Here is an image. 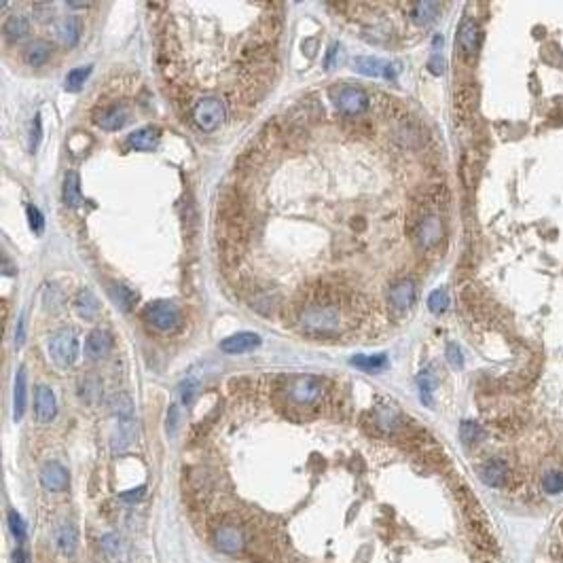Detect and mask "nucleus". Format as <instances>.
<instances>
[{"label":"nucleus","instance_id":"32","mask_svg":"<svg viewBox=\"0 0 563 563\" xmlns=\"http://www.w3.org/2000/svg\"><path fill=\"white\" fill-rule=\"evenodd\" d=\"M459 439H461L464 445H477V443H481L485 439V430L477 421L466 419V421H461V426H459Z\"/></svg>","mask_w":563,"mask_h":563},{"label":"nucleus","instance_id":"50","mask_svg":"<svg viewBox=\"0 0 563 563\" xmlns=\"http://www.w3.org/2000/svg\"><path fill=\"white\" fill-rule=\"evenodd\" d=\"M51 9H53V7H51L49 3H45V5H41V3H37V5H35V11H39L43 19L47 17V13H51Z\"/></svg>","mask_w":563,"mask_h":563},{"label":"nucleus","instance_id":"26","mask_svg":"<svg viewBox=\"0 0 563 563\" xmlns=\"http://www.w3.org/2000/svg\"><path fill=\"white\" fill-rule=\"evenodd\" d=\"M30 35V21L26 15H11L5 23V37L11 43H19Z\"/></svg>","mask_w":563,"mask_h":563},{"label":"nucleus","instance_id":"16","mask_svg":"<svg viewBox=\"0 0 563 563\" xmlns=\"http://www.w3.org/2000/svg\"><path fill=\"white\" fill-rule=\"evenodd\" d=\"M258 345H260V337L256 333H248V330H244V333H236V335H231L220 341V350L225 354H244V352H250Z\"/></svg>","mask_w":563,"mask_h":563},{"label":"nucleus","instance_id":"5","mask_svg":"<svg viewBox=\"0 0 563 563\" xmlns=\"http://www.w3.org/2000/svg\"><path fill=\"white\" fill-rule=\"evenodd\" d=\"M144 320L161 330V333H170L180 324V309L170 301H153L144 307Z\"/></svg>","mask_w":563,"mask_h":563},{"label":"nucleus","instance_id":"9","mask_svg":"<svg viewBox=\"0 0 563 563\" xmlns=\"http://www.w3.org/2000/svg\"><path fill=\"white\" fill-rule=\"evenodd\" d=\"M354 70L364 75V77H383V79H394L396 77V66L388 64L379 57H369V55H360L354 59Z\"/></svg>","mask_w":563,"mask_h":563},{"label":"nucleus","instance_id":"36","mask_svg":"<svg viewBox=\"0 0 563 563\" xmlns=\"http://www.w3.org/2000/svg\"><path fill=\"white\" fill-rule=\"evenodd\" d=\"M91 73V66H85V68H75L70 70L68 75H66V81H64V87L68 89V91H79L83 87V83L87 81Z\"/></svg>","mask_w":563,"mask_h":563},{"label":"nucleus","instance_id":"35","mask_svg":"<svg viewBox=\"0 0 563 563\" xmlns=\"http://www.w3.org/2000/svg\"><path fill=\"white\" fill-rule=\"evenodd\" d=\"M435 385H437V381H435V377L430 375V373H421L419 377H417V390H419V399H421V403L423 405H428V407H432V392H435Z\"/></svg>","mask_w":563,"mask_h":563},{"label":"nucleus","instance_id":"2","mask_svg":"<svg viewBox=\"0 0 563 563\" xmlns=\"http://www.w3.org/2000/svg\"><path fill=\"white\" fill-rule=\"evenodd\" d=\"M49 354H51V360L59 369L73 367L79 358V339L75 335V330L61 328L59 333H55L49 339Z\"/></svg>","mask_w":563,"mask_h":563},{"label":"nucleus","instance_id":"39","mask_svg":"<svg viewBox=\"0 0 563 563\" xmlns=\"http://www.w3.org/2000/svg\"><path fill=\"white\" fill-rule=\"evenodd\" d=\"M26 212H28V222H30V229L35 231V233H43V229H45V218H43V214H41V210L37 208V206H28L26 208Z\"/></svg>","mask_w":563,"mask_h":563},{"label":"nucleus","instance_id":"48","mask_svg":"<svg viewBox=\"0 0 563 563\" xmlns=\"http://www.w3.org/2000/svg\"><path fill=\"white\" fill-rule=\"evenodd\" d=\"M23 328H26V316H21V318H19V322H17L15 345H21V343H23Z\"/></svg>","mask_w":563,"mask_h":563},{"label":"nucleus","instance_id":"10","mask_svg":"<svg viewBox=\"0 0 563 563\" xmlns=\"http://www.w3.org/2000/svg\"><path fill=\"white\" fill-rule=\"evenodd\" d=\"M41 485L47 491H64L70 483V475L66 470V466H61L59 461H47L45 466L41 468Z\"/></svg>","mask_w":563,"mask_h":563},{"label":"nucleus","instance_id":"4","mask_svg":"<svg viewBox=\"0 0 563 563\" xmlns=\"http://www.w3.org/2000/svg\"><path fill=\"white\" fill-rule=\"evenodd\" d=\"M333 102L335 106L350 117H358L362 113H367L369 108V95L364 89H360L358 85H339L333 91Z\"/></svg>","mask_w":563,"mask_h":563},{"label":"nucleus","instance_id":"46","mask_svg":"<svg viewBox=\"0 0 563 563\" xmlns=\"http://www.w3.org/2000/svg\"><path fill=\"white\" fill-rule=\"evenodd\" d=\"M176 426H178V407H170V411H168V432L170 435L176 432Z\"/></svg>","mask_w":563,"mask_h":563},{"label":"nucleus","instance_id":"43","mask_svg":"<svg viewBox=\"0 0 563 563\" xmlns=\"http://www.w3.org/2000/svg\"><path fill=\"white\" fill-rule=\"evenodd\" d=\"M447 360L453 369H461L464 367V356H461V350L455 345V343H449L447 345Z\"/></svg>","mask_w":563,"mask_h":563},{"label":"nucleus","instance_id":"47","mask_svg":"<svg viewBox=\"0 0 563 563\" xmlns=\"http://www.w3.org/2000/svg\"><path fill=\"white\" fill-rule=\"evenodd\" d=\"M339 53V45H330V49H328V55H326V59H324V66L326 68H333V61H335V55Z\"/></svg>","mask_w":563,"mask_h":563},{"label":"nucleus","instance_id":"22","mask_svg":"<svg viewBox=\"0 0 563 563\" xmlns=\"http://www.w3.org/2000/svg\"><path fill=\"white\" fill-rule=\"evenodd\" d=\"M61 197L64 204L70 208H79L83 204V195H81V178L77 172H68L64 176V187H61Z\"/></svg>","mask_w":563,"mask_h":563},{"label":"nucleus","instance_id":"52","mask_svg":"<svg viewBox=\"0 0 563 563\" xmlns=\"http://www.w3.org/2000/svg\"><path fill=\"white\" fill-rule=\"evenodd\" d=\"M68 7H70V9H87L89 5H87V3H68Z\"/></svg>","mask_w":563,"mask_h":563},{"label":"nucleus","instance_id":"17","mask_svg":"<svg viewBox=\"0 0 563 563\" xmlns=\"http://www.w3.org/2000/svg\"><path fill=\"white\" fill-rule=\"evenodd\" d=\"M479 26L475 19L466 17L461 23H459V30H457V45L459 49L466 53V55H475L477 49H479Z\"/></svg>","mask_w":563,"mask_h":563},{"label":"nucleus","instance_id":"40","mask_svg":"<svg viewBox=\"0 0 563 563\" xmlns=\"http://www.w3.org/2000/svg\"><path fill=\"white\" fill-rule=\"evenodd\" d=\"M197 394H200V383H197V381L189 379V381H184L180 385V399H182L184 405H193L195 399H197Z\"/></svg>","mask_w":563,"mask_h":563},{"label":"nucleus","instance_id":"11","mask_svg":"<svg viewBox=\"0 0 563 563\" xmlns=\"http://www.w3.org/2000/svg\"><path fill=\"white\" fill-rule=\"evenodd\" d=\"M93 121H95V125H100L106 131H117L129 121V111L121 104L102 106L100 111H95Z\"/></svg>","mask_w":563,"mask_h":563},{"label":"nucleus","instance_id":"30","mask_svg":"<svg viewBox=\"0 0 563 563\" xmlns=\"http://www.w3.org/2000/svg\"><path fill=\"white\" fill-rule=\"evenodd\" d=\"M111 409L119 419H131L134 417V401L125 392H119L111 399Z\"/></svg>","mask_w":563,"mask_h":563},{"label":"nucleus","instance_id":"18","mask_svg":"<svg viewBox=\"0 0 563 563\" xmlns=\"http://www.w3.org/2000/svg\"><path fill=\"white\" fill-rule=\"evenodd\" d=\"M159 140H161V131L157 127H142V129H136L134 134H129L127 142L134 151H142V153H149V151H155L159 146Z\"/></svg>","mask_w":563,"mask_h":563},{"label":"nucleus","instance_id":"27","mask_svg":"<svg viewBox=\"0 0 563 563\" xmlns=\"http://www.w3.org/2000/svg\"><path fill=\"white\" fill-rule=\"evenodd\" d=\"M136 439V423H134V417L131 419H119V428H117V435H115V441H113V449L115 451H123L125 447H129Z\"/></svg>","mask_w":563,"mask_h":563},{"label":"nucleus","instance_id":"34","mask_svg":"<svg viewBox=\"0 0 563 563\" xmlns=\"http://www.w3.org/2000/svg\"><path fill=\"white\" fill-rule=\"evenodd\" d=\"M7 523H9V532L13 534V538H15L17 542H23L26 536H28V525H26L23 517H21L15 508H11V510L7 513Z\"/></svg>","mask_w":563,"mask_h":563},{"label":"nucleus","instance_id":"37","mask_svg":"<svg viewBox=\"0 0 563 563\" xmlns=\"http://www.w3.org/2000/svg\"><path fill=\"white\" fill-rule=\"evenodd\" d=\"M449 307V294L445 290H435L432 294L428 296V309L432 314H443Z\"/></svg>","mask_w":563,"mask_h":563},{"label":"nucleus","instance_id":"15","mask_svg":"<svg viewBox=\"0 0 563 563\" xmlns=\"http://www.w3.org/2000/svg\"><path fill=\"white\" fill-rule=\"evenodd\" d=\"M443 238V222L437 214H428L421 218L419 227H417V242L421 248H430L439 244V240Z\"/></svg>","mask_w":563,"mask_h":563},{"label":"nucleus","instance_id":"28","mask_svg":"<svg viewBox=\"0 0 563 563\" xmlns=\"http://www.w3.org/2000/svg\"><path fill=\"white\" fill-rule=\"evenodd\" d=\"M111 299L123 312H129L136 305V292L125 284H111Z\"/></svg>","mask_w":563,"mask_h":563},{"label":"nucleus","instance_id":"45","mask_svg":"<svg viewBox=\"0 0 563 563\" xmlns=\"http://www.w3.org/2000/svg\"><path fill=\"white\" fill-rule=\"evenodd\" d=\"M428 70L432 73V75H443L445 73V59L443 57H439V55H435L432 59L428 61Z\"/></svg>","mask_w":563,"mask_h":563},{"label":"nucleus","instance_id":"13","mask_svg":"<svg viewBox=\"0 0 563 563\" xmlns=\"http://www.w3.org/2000/svg\"><path fill=\"white\" fill-rule=\"evenodd\" d=\"M113 335L108 333V330H102V328H95L89 333L87 341H85V352L89 358L93 360H100V358H106L111 352H113Z\"/></svg>","mask_w":563,"mask_h":563},{"label":"nucleus","instance_id":"24","mask_svg":"<svg viewBox=\"0 0 563 563\" xmlns=\"http://www.w3.org/2000/svg\"><path fill=\"white\" fill-rule=\"evenodd\" d=\"M75 307L79 312V316H83L85 320H95L97 314H100V303H97V299L93 296L91 290H79L77 294V299H75Z\"/></svg>","mask_w":563,"mask_h":563},{"label":"nucleus","instance_id":"25","mask_svg":"<svg viewBox=\"0 0 563 563\" xmlns=\"http://www.w3.org/2000/svg\"><path fill=\"white\" fill-rule=\"evenodd\" d=\"M51 57V45L47 41H32L23 51V61L28 66H43Z\"/></svg>","mask_w":563,"mask_h":563},{"label":"nucleus","instance_id":"19","mask_svg":"<svg viewBox=\"0 0 563 563\" xmlns=\"http://www.w3.org/2000/svg\"><path fill=\"white\" fill-rule=\"evenodd\" d=\"M55 546L61 555H75L79 546V529L75 523H61L55 529Z\"/></svg>","mask_w":563,"mask_h":563},{"label":"nucleus","instance_id":"20","mask_svg":"<svg viewBox=\"0 0 563 563\" xmlns=\"http://www.w3.org/2000/svg\"><path fill=\"white\" fill-rule=\"evenodd\" d=\"M81 32H83V23L79 17L70 15L59 21L57 26V41L64 45V47H75L81 39Z\"/></svg>","mask_w":563,"mask_h":563},{"label":"nucleus","instance_id":"8","mask_svg":"<svg viewBox=\"0 0 563 563\" xmlns=\"http://www.w3.org/2000/svg\"><path fill=\"white\" fill-rule=\"evenodd\" d=\"M479 477L489 487H504L508 483V479H510V468H508V464L504 459L493 457V459H487L485 464H481Z\"/></svg>","mask_w":563,"mask_h":563},{"label":"nucleus","instance_id":"33","mask_svg":"<svg viewBox=\"0 0 563 563\" xmlns=\"http://www.w3.org/2000/svg\"><path fill=\"white\" fill-rule=\"evenodd\" d=\"M441 11V5L439 3H428V0H423V3H413L411 5V15L415 21L419 23H428V21H432Z\"/></svg>","mask_w":563,"mask_h":563},{"label":"nucleus","instance_id":"14","mask_svg":"<svg viewBox=\"0 0 563 563\" xmlns=\"http://www.w3.org/2000/svg\"><path fill=\"white\" fill-rule=\"evenodd\" d=\"M35 413L41 423H49L55 413H57V403H55V394L47 385H39L35 392Z\"/></svg>","mask_w":563,"mask_h":563},{"label":"nucleus","instance_id":"1","mask_svg":"<svg viewBox=\"0 0 563 563\" xmlns=\"http://www.w3.org/2000/svg\"><path fill=\"white\" fill-rule=\"evenodd\" d=\"M225 119H227V106L216 95L204 97V100H200L193 106V121L202 131H206V134L216 131L225 123Z\"/></svg>","mask_w":563,"mask_h":563},{"label":"nucleus","instance_id":"3","mask_svg":"<svg viewBox=\"0 0 563 563\" xmlns=\"http://www.w3.org/2000/svg\"><path fill=\"white\" fill-rule=\"evenodd\" d=\"M301 322L305 328L316 330V333H328L339 324V309L326 301H314L303 309Z\"/></svg>","mask_w":563,"mask_h":563},{"label":"nucleus","instance_id":"6","mask_svg":"<svg viewBox=\"0 0 563 563\" xmlns=\"http://www.w3.org/2000/svg\"><path fill=\"white\" fill-rule=\"evenodd\" d=\"M288 399L299 407H312L322 399V381L312 375L296 377L288 385Z\"/></svg>","mask_w":563,"mask_h":563},{"label":"nucleus","instance_id":"51","mask_svg":"<svg viewBox=\"0 0 563 563\" xmlns=\"http://www.w3.org/2000/svg\"><path fill=\"white\" fill-rule=\"evenodd\" d=\"M3 267H5V274H15V271H17V269H15V265H11L7 256H3Z\"/></svg>","mask_w":563,"mask_h":563},{"label":"nucleus","instance_id":"41","mask_svg":"<svg viewBox=\"0 0 563 563\" xmlns=\"http://www.w3.org/2000/svg\"><path fill=\"white\" fill-rule=\"evenodd\" d=\"M41 140H43V123H41V115H35V121H32V129H30V151L32 153H37Z\"/></svg>","mask_w":563,"mask_h":563},{"label":"nucleus","instance_id":"31","mask_svg":"<svg viewBox=\"0 0 563 563\" xmlns=\"http://www.w3.org/2000/svg\"><path fill=\"white\" fill-rule=\"evenodd\" d=\"M477 104V91L475 87H459L455 93V108L459 115H470Z\"/></svg>","mask_w":563,"mask_h":563},{"label":"nucleus","instance_id":"7","mask_svg":"<svg viewBox=\"0 0 563 563\" xmlns=\"http://www.w3.org/2000/svg\"><path fill=\"white\" fill-rule=\"evenodd\" d=\"M214 544L218 551L227 555H236L246 546V536L242 532V527L233 523H222L214 529Z\"/></svg>","mask_w":563,"mask_h":563},{"label":"nucleus","instance_id":"49","mask_svg":"<svg viewBox=\"0 0 563 563\" xmlns=\"http://www.w3.org/2000/svg\"><path fill=\"white\" fill-rule=\"evenodd\" d=\"M13 563H28V553L23 551V546H17L13 551Z\"/></svg>","mask_w":563,"mask_h":563},{"label":"nucleus","instance_id":"21","mask_svg":"<svg viewBox=\"0 0 563 563\" xmlns=\"http://www.w3.org/2000/svg\"><path fill=\"white\" fill-rule=\"evenodd\" d=\"M26 403H28V381H26V369L21 367L15 375L13 383V419L19 421L26 413Z\"/></svg>","mask_w":563,"mask_h":563},{"label":"nucleus","instance_id":"23","mask_svg":"<svg viewBox=\"0 0 563 563\" xmlns=\"http://www.w3.org/2000/svg\"><path fill=\"white\" fill-rule=\"evenodd\" d=\"M352 367L364 371V373H379L388 367V356L385 354H358L350 360Z\"/></svg>","mask_w":563,"mask_h":563},{"label":"nucleus","instance_id":"12","mask_svg":"<svg viewBox=\"0 0 563 563\" xmlns=\"http://www.w3.org/2000/svg\"><path fill=\"white\" fill-rule=\"evenodd\" d=\"M415 296H417V290H415V282L413 280H399V282H394L392 288H390V292H388V299H390L392 307L399 309V312L409 309L415 303Z\"/></svg>","mask_w":563,"mask_h":563},{"label":"nucleus","instance_id":"38","mask_svg":"<svg viewBox=\"0 0 563 563\" xmlns=\"http://www.w3.org/2000/svg\"><path fill=\"white\" fill-rule=\"evenodd\" d=\"M542 489H544L548 495L561 493V491H563V473H559V470L546 473L544 479H542Z\"/></svg>","mask_w":563,"mask_h":563},{"label":"nucleus","instance_id":"44","mask_svg":"<svg viewBox=\"0 0 563 563\" xmlns=\"http://www.w3.org/2000/svg\"><path fill=\"white\" fill-rule=\"evenodd\" d=\"M144 491H146V487L140 485V487H136V489L121 493V500H123V502H138V500L142 498V495H144Z\"/></svg>","mask_w":563,"mask_h":563},{"label":"nucleus","instance_id":"42","mask_svg":"<svg viewBox=\"0 0 563 563\" xmlns=\"http://www.w3.org/2000/svg\"><path fill=\"white\" fill-rule=\"evenodd\" d=\"M100 544H102L104 553H108L111 557H115V555L119 553L121 540H119V536H117V534H104V536H102V540H100Z\"/></svg>","mask_w":563,"mask_h":563},{"label":"nucleus","instance_id":"29","mask_svg":"<svg viewBox=\"0 0 563 563\" xmlns=\"http://www.w3.org/2000/svg\"><path fill=\"white\" fill-rule=\"evenodd\" d=\"M79 396H81V399H83L87 405H95L97 401L102 399V381L97 379L95 375L83 377L81 388H79Z\"/></svg>","mask_w":563,"mask_h":563}]
</instances>
